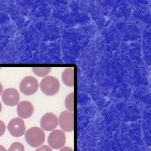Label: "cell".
Wrapping results in <instances>:
<instances>
[{"label": "cell", "instance_id": "12", "mask_svg": "<svg viewBox=\"0 0 151 151\" xmlns=\"http://www.w3.org/2000/svg\"><path fill=\"white\" fill-rule=\"evenodd\" d=\"M65 103L66 109L70 113H73L74 111V93L73 92H70V94L66 96Z\"/></svg>", "mask_w": 151, "mask_h": 151}, {"label": "cell", "instance_id": "8", "mask_svg": "<svg viewBox=\"0 0 151 151\" xmlns=\"http://www.w3.org/2000/svg\"><path fill=\"white\" fill-rule=\"evenodd\" d=\"M58 125V119L52 113H47L42 116L40 119L41 129L45 131H52Z\"/></svg>", "mask_w": 151, "mask_h": 151}, {"label": "cell", "instance_id": "10", "mask_svg": "<svg viewBox=\"0 0 151 151\" xmlns=\"http://www.w3.org/2000/svg\"><path fill=\"white\" fill-rule=\"evenodd\" d=\"M61 79L65 86L70 87L74 86V68L69 67L64 70L61 75Z\"/></svg>", "mask_w": 151, "mask_h": 151}, {"label": "cell", "instance_id": "16", "mask_svg": "<svg viewBox=\"0 0 151 151\" xmlns=\"http://www.w3.org/2000/svg\"><path fill=\"white\" fill-rule=\"evenodd\" d=\"M60 151H74L72 148H70V147H63L61 148Z\"/></svg>", "mask_w": 151, "mask_h": 151}, {"label": "cell", "instance_id": "15", "mask_svg": "<svg viewBox=\"0 0 151 151\" xmlns=\"http://www.w3.org/2000/svg\"><path fill=\"white\" fill-rule=\"evenodd\" d=\"M35 151H52V150H51V148L50 146L44 145L39 147Z\"/></svg>", "mask_w": 151, "mask_h": 151}, {"label": "cell", "instance_id": "7", "mask_svg": "<svg viewBox=\"0 0 151 151\" xmlns=\"http://www.w3.org/2000/svg\"><path fill=\"white\" fill-rule=\"evenodd\" d=\"M1 96L4 103L9 107L16 106L19 101V93L14 88H7Z\"/></svg>", "mask_w": 151, "mask_h": 151}, {"label": "cell", "instance_id": "6", "mask_svg": "<svg viewBox=\"0 0 151 151\" xmlns=\"http://www.w3.org/2000/svg\"><path fill=\"white\" fill-rule=\"evenodd\" d=\"M8 130L10 134L14 137H20L25 134L26 127L24 123V120L19 118L11 119L8 124Z\"/></svg>", "mask_w": 151, "mask_h": 151}, {"label": "cell", "instance_id": "2", "mask_svg": "<svg viewBox=\"0 0 151 151\" xmlns=\"http://www.w3.org/2000/svg\"><path fill=\"white\" fill-rule=\"evenodd\" d=\"M40 87L44 94L47 96H54L59 92L60 82L55 76H47L40 81Z\"/></svg>", "mask_w": 151, "mask_h": 151}, {"label": "cell", "instance_id": "13", "mask_svg": "<svg viewBox=\"0 0 151 151\" xmlns=\"http://www.w3.org/2000/svg\"><path fill=\"white\" fill-rule=\"evenodd\" d=\"M8 151H24V146L19 142H14Z\"/></svg>", "mask_w": 151, "mask_h": 151}, {"label": "cell", "instance_id": "1", "mask_svg": "<svg viewBox=\"0 0 151 151\" xmlns=\"http://www.w3.org/2000/svg\"><path fill=\"white\" fill-rule=\"evenodd\" d=\"M25 140L29 146L38 148L41 146L45 140L44 130L38 127H32L25 132Z\"/></svg>", "mask_w": 151, "mask_h": 151}, {"label": "cell", "instance_id": "14", "mask_svg": "<svg viewBox=\"0 0 151 151\" xmlns=\"http://www.w3.org/2000/svg\"><path fill=\"white\" fill-rule=\"evenodd\" d=\"M5 130H6L5 124H4V123L3 121H1V120H0V137L4 135V134L5 133Z\"/></svg>", "mask_w": 151, "mask_h": 151}, {"label": "cell", "instance_id": "18", "mask_svg": "<svg viewBox=\"0 0 151 151\" xmlns=\"http://www.w3.org/2000/svg\"><path fill=\"white\" fill-rule=\"evenodd\" d=\"M2 93H3V86H2V84L0 82V96L2 95Z\"/></svg>", "mask_w": 151, "mask_h": 151}, {"label": "cell", "instance_id": "17", "mask_svg": "<svg viewBox=\"0 0 151 151\" xmlns=\"http://www.w3.org/2000/svg\"><path fill=\"white\" fill-rule=\"evenodd\" d=\"M0 151H7V150L3 145H0Z\"/></svg>", "mask_w": 151, "mask_h": 151}, {"label": "cell", "instance_id": "4", "mask_svg": "<svg viewBox=\"0 0 151 151\" xmlns=\"http://www.w3.org/2000/svg\"><path fill=\"white\" fill-rule=\"evenodd\" d=\"M48 144L51 149L59 150L65 145V134L62 130H53L48 136Z\"/></svg>", "mask_w": 151, "mask_h": 151}, {"label": "cell", "instance_id": "9", "mask_svg": "<svg viewBox=\"0 0 151 151\" xmlns=\"http://www.w3.org/2000/svg\"><path fill=\"white\" fill-rule=\"evenodd\" d=\"M17 113L21 119H29L34 113V106L29 101H23L18 103Z\"/></svg>", "mask_w": 151, "mask_h": 151}, {"label": "cell", "instance_id": "19", "mask_svg": "<svg viewBox=\"0 0 151 151\" xmlns=\"http://www.w3.org/2000/svg\"><path fill=\"white\" fill-rule=\"evenodd\" d=\"M1 111H2V104L0 103V113H1Z\"/></svg>", "mask_w": 151, "mask_h": 151}, {"label": "cell", "instance_id": "3", "mask_svg": "<svg viewBox=\"0 0 151 151\" xmlns=\"http://www.w3.org/2000/svg\"><path fill=\"white\" fill-rule=\"evenodd\" d=\"M39 84H38L37 79H35L34 76H25L19 83V90L20 92L26 95L30 96L35 94L37 92Z\"/></svg>", "mask_w": 151, "mask_h": 151}, {"label": "cell", "instance_id": "5", "mask_svg": "<svg viewBox=\"0 0 151 151\" xmlns=\"http://www.w3.org/2000/svg\"><path fill=\"white\" fill-rule=\"evenodd\" d=\"M58 124L65 132H72L74 130V113L69 111H63L60 114Z\"/></svg>", "mask_w": 151, "mask_h": 151}, {"label": "cell", "instance_id": "11", "mask_svg": "<svg viewBox=\"0 0 151 151\" xmlns=\"http://www.w3.org/2000/svg\"><path fill=\"white\" fill-rule=\"evenodd\" d=\"M33 72L38 76H47L49 73L50 72L51 68L50 67H33Z\"/></svg>", "mask_w": 151, "mask_h": 151}]
</instances>
